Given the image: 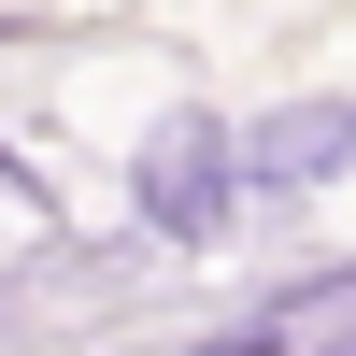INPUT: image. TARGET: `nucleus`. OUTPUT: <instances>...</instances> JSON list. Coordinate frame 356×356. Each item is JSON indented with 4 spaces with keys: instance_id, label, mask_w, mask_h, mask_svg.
<instances>
[{
    "instance_id": "7ed1b4c3",
    "label": "nucleus",
    "mask_w": 356,
    "mask_h": 356,
    "mask_svg": "<svg viewBox=\"0 0 356 356\" xmlns=\"http://www.w3.org/2000/svg\"><path fill=\"white\" fill-rule=\"evenodd\" d=\"M186 356H300V328L257 300V314H228V328H214V342H186Z\"/></svg>"
},
{
    "instance_id": "20e7f679",
    "label": "nucleus",
    "mask_w": 356,
    "mask_h": 356,
    "mask_svg": "<svg viewBox=\"0 0 356 356\" xmlns=\"http://www.w3.org/2000/svg\"><path fill=\"white\" fill-rule=\"evenodd\" d=\"M0 43H15V15H0Z\"/></svg>"
},
{
    "instance_id": "f257e3e1",
    "label": "nucleus",
    "mask_w": 356,
    "mask_h": 356,
    "mask_svg": "<svg viewBox=\"0 0 356 356\" xmlns=\"http://www.w3.org/2000/svg\"><path fill=\"white\" fill-rule=\"evenodd\" d=\"M243 228V143H228L214 100H157L129 129V243L157 257H214Z\"/></svg>"
},
{
    "instance_id": "f03ea898",
    "label": "nucleus",
    "mask_w": 356,
    "mask_h": 356,
    "mask_svg": "<svg viewBox=\"0 0 356 356\" xmlns=\"http://www.w3.org/2000/svg\"><path fill=\"white\" fill-rule=\"evenodd\" d=\"M228 143H243V214L314 200V186L356 171V86H314V100H271V114H228Z\"/></svg>"
}]
</instances>
